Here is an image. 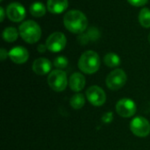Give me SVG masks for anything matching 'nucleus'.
Listing matches in <instances>:
<instances>
[{
  "instance_id": "9d476101",
  "label": "nucleus",
  "mask_w": 150,
  "mask_h": 150,
  "mask_svg": "<svg viewBox=\"0 0 150 150\" xmlns=\"http://www.w3.org/2000/svg\"><path fill=\"white\" fill-rule=\"evenodd\" d=\"M6 15L8 18L12 22H21L25 18V7L17 2L11 3L6 8Z\"/></svg>"
},
{
  "instance_id": "a878e982",
  "label": "nucleus",
  "mask_w": 150,
  "mask_h": 150,
  "mask_svg": "<svg viewBox=\"0 0 150 150\" xmlns=\"http://www.w3.org/2000/svg\"><path fill=\"white\" fill-rule=\"evenodd\" d=\"M37 50H38V52H40V53H45V52L47 50V47L46 44H40V45L37 47Z\"/></svg>"
},
{
  "instance_id": "4468645a",
  "label": "nucleus",
  "mask_w": 150,
  "mask_h": 150,
  "mask_svg": "<svg viewBox=\"0 0 150 150\" xmlns=\"http://www.w3.org/2000/svg\"><path fill=\"white\" fill-rule=\"evenodd\" d=\"M85 77L81 73H73L69 79V85L73 91L79 92L85 86Z\"/></svg>"
},
{
  "instance_id": "2eb2a0df",
  "label": "nucleus",
  "mask_w": 150,
  "mask_h": 150,
  "mask_svg": "<svg viewBox=\"0 0 150 150\" xmlns=\"http://www.w3.org/2000/svg\"><path fill=\"white\" fill-rule=\"evenodd\" d=\"M29 11L32 16H33L35 18H41L46 14L47 8L42 3L35 2L31 4V6L29 8Z\"/></svg>"
},
{
  "instance_id": "9b49d317",
  "label": "nucleus",
  "mask_w": 150,
  "mask_h": 150,
  "mask_svg": "<svg viewBox=\"0 0 150 150\" xmlns=\"http://www.w3.org/2000/svg\"><path fill=\"white\" fill-rule=\"evenodd\" d=\"M9 57L11 61L16 64H23L26 62L29 58V53L24 47H15L9 51Z\"/></svg>"
},
{
  "instance_id": "393cba45",
  "label": "nucleus",
  "mask_w": 150,
  "mask_h": 150,
  "mask_svg": "<svg viewBox=\"0 0 150 150\" xmlns=\"http://www.w3.org/2000/svg\"><path fill=\"white\" fill-rule=\"evenodd\" d=\"M7 56H9V53H7V51L4 48H1L0 49V59L1 61H4Z\"/></svg>"
},
{
  "instance_id": "6ab92c4d",
  "label": "nucleus",
  "mask_w": 150,
  "mask_h": 150,
  "mask_svg": "<svg viewBox=\"0 0 150 150\" xmlns=\"http://www.w3.org/2000/svg\"><path fill=\"white\" fill-rule=\"evenodd\" d=\"M69 104L72 106V108H74L75 110H79V109L83 108V106L85 104L84 95L82 94V93H76V94H75L70 98Z\"/></svg>"
},
{
  "instance_id": "f3484780",
  "label": "nucleus",
  "mask_w": 150,
  "mask_h": 150,
  "mask_svg": "<svg viewBox=\"0 0 150 150\" xmlns=\"http://www.w3.org/2000/svg\"><path fill=\"white\" fill-rule=\"evenodd\" d=\"M104 62L109 68H116L120 64V57L115 53H108L104 57Z\"/></svg>"
},
{
  "instance_id": "4be33fe9",
  "label": "nucleus",
  "mask_w": 150,
  "mask_h": 150,
  "mask_svg": "<svg viewBox=\"0 0 150 150\" xmlns=\"http://www.w3.org/2000/svg\"><path fill=\"white\" fill-rule=\"evenodd\" d=\"M88 35H89L90 39H91L92 40H96L99 37V33H98V29H96L95 27H92L88 32Z\"/></svg>"
},
{
  "instance_id": "f03ea898",
  "label": "nucleus",
  "mask_w": 150,
  "mask_h": 150,
  "mask_svg": "<svg viewBox=\"0 0 150 150\" xmlns=\"http://www.w3.org/2000/svg\"><path fill=\"white\" fill-rule=\"evenodd\" d=\"M100 67V59L97 52L92 50L85 51L82 54L78 61L79 69L88 75L96 73Z\"/></svg>"
},
{
  "instance_id": "cd10ccee",
  "label": "nucleus",
  "mask_w": 150,
  "mask_h": 150,
  "mask_svg": "<svg viewBox=\"0 0 150 150\" xmlns=\"http://www.w3.org/2000/svg\"><path fill=\"white\" fill-rule=\"evenodd\" d=\"M148 39H149V44H150V33H149V38H148Z\"/></svg>"
},
{
  "instance_id": "bb28decb",
  "label": "nucleus",
  "mask_w": 150,
  "mask_h": 150,
  "mask_svg": "<svg viewBox=\"0 0 150 150\" xmlns=\"http://www.w3.org/2000/svg\"><path fill=\"white\" fill-rule=\"evenodd\" d=\"M5 14H6V11H4V9L1 6L0 7V16H1L0 17V22H3L4 21Z\"/></svg>"
},
{
  "instance_id": "ddd939ff",
  "label": "nucleus",
  "mask_w": 150,
  "mask_h": 150,
  "mask_svg": "<svg viewBox=\"0 0 150 150\" xmlns=\"http://www.w3.org/2000/svg\"><path fill=\"white\" fill-rule=\"evenodd\" d=\"M69 7L68 0H47V9L52 14H61Z\"/></svg>"
},
{
  "instance_id": "5701e85b",
  "label": "nucleus",
  "mask_w": 150,
  "mask_h": 150,
  "mask_svg": "<svg viewBox=\"0 0 150 150\" xmlns=\"http://www.w3.org/2000/svg\"><path fill=\"white\" fill-rule=\"evenodd\" d=\"M77 40L78 41L82 44V45H86L88 42H89V40H90V37L88 35V33H80L79 36L77 37Z\"/></svg>"
},
{
  "instance_id": "f8f14e48",
  "label": "nucleus",
  "mask_w": 150,
  "mask_h": 150,
  "mask_svg": "<svg viewBox=\"0 0 150 150\" xmlns=\"http://www.w3.org/2000/svg\"><path fill=\"white\" fill-rule=\"evenodd\" d=\"M32 69L35 74H37L39 76H44V75H47V73H49L51 71L52 64L48 59L44 58V57H40V58L36 59L33 62Z\"/></svg>"
},
{
  "instance_id": "f257e3e1",
  "label": "nucleus",
  "mask_w": 150,
  "mask_h": 150,
  "mask_svg": "<svg viewBox=\"0 0 150 150\" xmlns=\"http://www.w3.org/2000/svg\"><path fill=\"white\" fill-rule=\"evenodd\" d=\"M63 24L68 31L72 33L80 34L88 26V18L83 12L78 10H71L65 13Z\"/></svg>"
},
{
  "instance_id": "7ed1b4c3",
  "label": "nucleus",
  "mask_w": 150,
  "mask_h": 150,
  "mask_svg": "<svg viewBox=\"0 0 150 150\" xmlns=\"http://www.w3.org/2000/svg\"><path fill=\"white\" fill-rule=\"evenodd\" d=\"M19 35L22 40L28 44L38 42L41 37L40 26L33 20L24 21L18 27Z\"/></svg>"
},
{
  "instance_id": "39448f33",
  "label": "nucleus",
  "mask_w": 150,
  "mask_h": 150,
  "mask_svg": "<svg viewBox=\"0 0 150 150\" xmlns=\"http://www.w3.org/2000/svg\"><path fill=\"white\" fill-rule=\"evenodd\" d=\"M127 76L121 69H116L109 73L105 83L107 87L112 91H118L121 89L127 83Z\"/></svg>"
},
{
  "instance_id": "dca6fc26",
  "label": "nucleus",
  "mask_w": 150,
  "mask_h": 150,
  "mask_svg": "<svg viewBox=\"0 0 150 150\" xmlns=\"http://www.w3.org/2000/svg\"><path fill=\"white\" fill-rule=\"evenodd\" d=\"M19 32L13 26H9L6 27L2 33V37L4 39V40H5L6 42L11 43L17 40L18 37Z\"/></svg>"
},
{
  "instance_id": "0eeeda50",
  "label": "nucleus",
  "mask_w": 150,
  "mask_h": 150,
  "mask_svg": "<svg viewBox=\"0 0 150 150\" xmlns=\"http://www.w3.org/2000/svg\"><path fill=\"white\" fill-rule=\"evenodd\" d=\"M131 132L137 137H147L150 134V124L143 117H135L130 123Z\"/></svg>"
},
{
  "instance_id": "c85d7f7f",
  "label": "nucleus",
  "mask_w": 150,
  "mask_h": 150,
  "mask_svg": "<svg viewBox=\"0 0 150 150\" xmlns=\"http://www.w3.org/2000/svg\"><path fill=\"white\" fill-rule=\"evenodd\" d=\"M0 1H1V2H2V1H3V0H0Z\"/></svg>"
},
{
  "instance_id": "6e6552de",
  "label": "nucleus",
  "mask_w": 150,
  "mask_h": 150,
  "mask_svg": "<svg viewBox=\"0 0 150 150\" xmlns=\"http://www.w3.org/2000/svg\"><path fill=\"white\" fill-rule=\"evenodd\" d=\"M88 101L94 106H101L106 101V95L99 86L93 85L89 87L85 92Z\"/></svg>"
},
{
  "instance_id": "412c9836",
  "label": "nucleus",
  "mask_w": 150,
  "mask_h": 150,
  "mask_svg": "<svg viewBox=\"0 0 150 150\" xmlns=\"http://www.w3.org/2000/svg\"><path fill=\"white\" fill-rule=\"evenodd\" d=\"M113 120V113L112 112H105L103 117H102V121L104 123H106V124H109Z\"/></svg>"
},
{
  "instance_id": "aec40b11",
  "label": "nucleus",
  "mask_w": 150,
  "mask_h": 150,
  "mask_svg": "<svg viewBox=\"0 0 150 150\" xmlns=\"http://www.w3.org/2000/svg\"><path fill=\"white\" fill-rule=\"evenodd\" d=\"M69 64V60L65 56H58L54 60V66L58 69H65Z\"/></svg>"
},
{
  "instance_id": "1a4fd4ad",
  "label": "nucleus",
  "mask_w": 150,
  "mask_h": 150,
  "mask_svg": "<svg viewBox=\"0 0 150 150\" xmlns=\"http://www.w3.org/2000/svg\"><path fill=\"white\" fill-rule=\"evenodd\" d=\"M136 105L130 98H122L116 104L117 113L123 118H131L136 112Z\"/></svg>"
},
{
  "instance_id": "20e7f679",
  "label": "nucleus",
  "mask_w": 150,
  "mask_h": 150,
  "mask_svg": "<svg viewBox=\"0 0 150 150\" xmlns=\"http://www.w3.org/2000/svg\"><path fill=\"white\" fill-rule=\"evenodd\" d=\"M47 83L54 91L61 92L64 91L69 83L66 72L62 69H54L51 71L47 76Z\"/></svg>"
},
{
  "instance_id": "a211bd4d",
  "label": "nucleus",
  "mask_w": 150,
  "mask_h": 150,
  "mask_svg": "<svg viewBox=\"0 0 150 150\" xmlns=\"http://www.w3.org/2000/svg\"><path fill=\"white\" fill-rule=\"evenodd\" d=\"M138 20L142 27L150 28V10L149 8L144 7L140 11Z\"/></svg>"
},
{
  "instance_id": "b1692460",
  "label": "nucleus",
  "mask_w": 150,
  "mask_h": 150,
  "mask_svg": "<svg viewBox=\"0 0 150 150\" xmlns=\"http://www.w3.org/2000/svg\"><path fill=\"white\" fill-rule=\"evenodd\" d=\"M148 1L149 0H127V2L131 5L135 6V7H141V6L145 5L148 3Z\"/></svg>"
},
{
  "instance_id": "423d86ee",
  "label": "nucleus",
  "mask_w": 150,
  "mask_h": 150,
  "mask_svg": "<svg viewBox=\"0 0 150 150\" xmlns=\"http://www.w3.org/2000/svg\"><path fill=\"white\" fill-rule=\"evenodd\" d=\"M66 44L67 38L64 33L61 32H54L51 33L46 40V46L47 47V50L53 53H58L62 51L65 48Z\"/></svg>"
}]
</instances>
